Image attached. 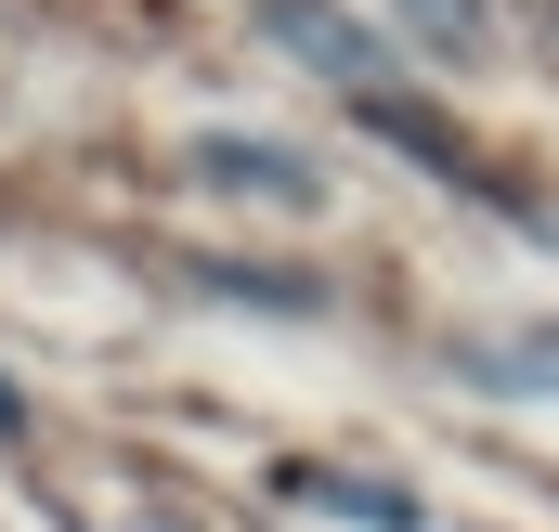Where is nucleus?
<instances>
[{
    "label": "nucleus",
    "mask_w": 559,
    "mask_h": 532,
    "mask_svg": "<svg viewBox=\"0 0 559 532\" xmlns=\"http://www.w3.org/2000/svg\"><path fill=\"white\" fill-rule=\"evenodd\" d=\"M195 169H209V182H235V195H286V208H312V195H325V182H312V156H286V143H235V131L195 143Z\"/></svg>",
    "instance_id": "nucleus-1"
},
{
    "label": "nucleus",
    "mask_w": 559,
    "mask_h": 532,
    "mask_svg": "<svg viewBox=\"0 0 559 532\" xmlns=\"http://www.w3.org/2000/svg\"><path fill=\"white\" fill-rule=\"evenodd\" d=\"M299 494H312V507H338V520H417V494H378V481H299Z\"/></svg>",
    "instance_id": "nucleus-3"
},
{
    "label": "nucleus",
    "mask_w": 559,
    "mask_h": 532,
    "mask_svg": "<svg viewBox=\"0 0 559 532\" xmlns=\"http://www.w3.org/2000/svg\"><path fill=\"white\" fill-rule=\"evenodd\" d=\"M274 39H286V52H325V65H338L352 92H378V78H391V52H378L365 26H338L325 0H274Z\"/></svg>",
    "instance_id": "nucleus-2"
}]
</instances>
